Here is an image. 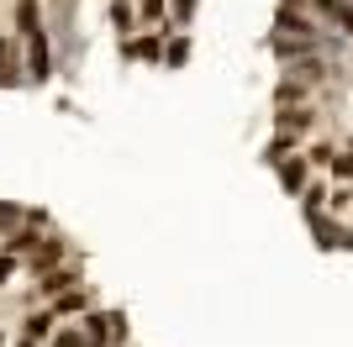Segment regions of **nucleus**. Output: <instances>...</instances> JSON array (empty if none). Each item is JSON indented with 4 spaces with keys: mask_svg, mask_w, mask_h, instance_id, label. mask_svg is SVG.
Instances as JSON below:
<instances>
[{
    "mask_svg": "<svg viewBox=\"0 0 353 347\" xmlns=\"http://www.w3.org/2000/svg\"><path fill=\"white\" fill-rule=\"evenodd\" d=\"M21 48H27V85H48V79H53V32L48 27L27 32Z\"/></svg>",
    "mask_w": 353,
    "mask_h": 347,
    "instance_id": "1",
    "label": "nucleus"
},
{
    "mask_svg": "<svg viewBox=\"0 0 353 347\" xmlns=\"http://www.w3.org/2000/svg\"><path fill=\"white\" fill-rule=\"evenodd\" d=\"M163 37H169V32H159V27L132 32V37L121 43V58H127V63H163Z\"/></svg>",
    "mask_w": 353,
    "mask_h": 347,
    "instance_id": "2",
    "label": "nucleus"
},
{
    "mask_svg": "<svg viewBox=\"0 0 353 347\" xmlns=\"http://www.w3.org/2000/svg\"><path fill=\"white\" fill-rule=\"evenodd\" d=\"M306 221H311L316 247H327V253H332V247H338V253H348V247H353V231L338 227V221H327V205H322V211H306Z\"/></svg>",
    "mask_w": 353,
    "mask_h": 347,
    "instance_id": "3",
    "label": "nucleus"
},
{
    "mask_svg": "<svg viewBox=\"0 0 353 347\" xmlns=\"http://www.w3.org/2000/svg\"><path fill=\"white\" fill-rule=\"evenodd\" d=\"M59 263H69V242H63L59 231H48L43 242L32 247V258H27V269H32V279H43L48 269H59Z\"/></svg>",
    "mask_w": 353,
    "mask_h": 347,
    "instance_id": "4",
    "label": "nucleus"
},
{
    "mask_svg": "<svg viewBox=\"0 0 353 347\" xmlns=\"http://www.w3.org/2000/svg\"><path fill=\"white\" fill-rule=\"evenodd\" d=\"M79 274H85V269H79V263H59V269H48L43 279H37V300H53V295H63V289H74L79 284Z\"/></svg>",
    "mask_w": 353,
    "mask_h": 347,
    "instance_id": "5",
    "label": "nucleus"
},
{
    "mask_svg": "<svg viewBox=\"0 0 353 347\" xmlns=\"http://www.w3.org/2000/svg\"><path fill=\"white\" fill-rule=\"evenodd\" d=\"M48 231H53V227H32V221H21L16 231H6V237H0V247H6L11 258H32V247L43 242Z\"/></svg>",
    "mask_w": 353,
    "mask_h": 347,
    "instance_id": "6",
    "label": "nucleus"
},
{
    "mask_svg": "<svg viewBox=\"0 0 353 347\" xmlns=\"http://www.w3.org/2000/svg\"><path fill=\"white\" fill-rule=\"evenodd\" d=\"M274 32H285V37H306V43H322V27H316L311 16L290 11V6H280V11H274Z\"/></svg>",
    "mask_w": 353,
    "mask_h": 347,
    "instance_id": "7",
    "label": "nucleus"
},
{
    "mask_svg": "<svg viewBox=\"0 0 353 347\" xmlns=\"http://www.w3.org/2000/svg\"><path fill=\"white\" fill-rule=\"evenodd\" d=\"M53 321H59L53 311H37V316H27V321H21V342H16V347H43L48 337H53Z\"/></svg>",
    "mask_w": 353,
    "mask_h": 347,
    "instance_id": "8",
    "label": "nucleus"
},
{
    "mask_svg": "<svg viewBox=\"0 0 353 347\" xmlns=\"http://www.w3.org/2000/svg\"><path fill=\"white\" fill-rule=\"evenodd\" d=\"M274 169H280V189H285V195H301V189H306V169H311V158H295V153H290V158H280Z\"/></svg>",
    "mask_w": 353,
    "mask_h": 347,
    "instance_id": "9",
    "label": "nucleus"
},
{
    "mask_svg": "<svg viewBox=\"0 0 353 347\" xmlns=\"http://www.w3.org/2000/svg\"><path fill=\"white\" fill-rule=\"evenodd\" d=\"M137 27L174 32V21H169V0H137Z\"/></svg>",
    "mask_w": 353,
    "mask_h": 347,
    "instance_id": "10",
    "label": "nucleus"
},
{
    "mask_svg": "<svg viewBox=\"0 0 353 347\" xmlns=\"http://www.w3.org/2000/svg\"><path fill=\"white\" fill-rule=\"evenodd\" d=\"M90 305H95V300H90L85 289L74 284V289H63V295H53V305H48V311H53V316H85Z\"/></svg>",
    "mask_w": 353,
    "mask_h": 347,
    "instance_id": "11",
    "label": "nucleus"
},
{
    "mask_svg": "<svg viewBox=\"0 0 353 347\" xmlns=\"http://www.w3.org/2000/svg\"><path fill=\"white\" fill-rule=\"evenodd\" d=\"M111 27H117V37H132L137 27V0H111Z\"/></svg>",
    "mask_w": 353,
    "mask_h": 347,
    "instance_id": "12",
    "label": "nucleus"
},
{
    "mask_svg": "<svg viewBox=\"0 0 353 347\" xmlns=\"http://www.w3.org/2000/svg\"><path fill=\"white\" fill-rule=\"evenodd\" d=\"M306 79H295V74H285V79H280V85H274V111H285V105H301V101H306Z\"/></svg>",
    "mask_w": 353,
    "mask_h": 347,
    "instance_id": "13",
    "label": "nucleus"
},
{
    "mask_svg": "<svg viewBox=\"0 0 353 347\" xmlns=\"http://www.w3.org/2000/svg\"><path fill=\"white\" fill-rule=\"evenodd\" d=\"M190 63V37L185 32H169L163 37V69H185Z\"/></svg>",
    "mask_w": 353,
    "mask_h": 347,
    "instance_id": "14",
    "label": "nucleus"
},
{
    "mask_svg": "<svg viewBox=\"0 0 353 347\" xmlns=\"http://www.w3.org/2000/svg\"><path fill=\"white\" fill-rule=\"evenodd\" d=\"M274 121H280L285 132H306V127H316V116H311L306 105H285V111L274 116Z\"/></svg>",
    "mask_w": 353,
    "mask_h": 347,
    "instance_id": "15",
    "label": "nucleus"
},
{
    "mask_svg": "<svg viewBox=\"0 0 353 347\" xmlns=\"http://www.w3.org/2000/svg\"><path fill=\"white\" fill-rule=\"evenodd\" d=\"M105 342L111 347L127 342V311H105Z\"/></svg>",
    "mask_w": 353,
    "mask_h": 347,
    "instance_id": "16",
    "label": "nucleus"
},
{
    "mask_svg": "<svg viewBox=\"0 0 353 347\" xmlns=\"http://www.w3.org/2000/svg\"><path fill=\"white\" fill-rule=\"evenodd\" d=\"M21 221H27V205H16V200H0V237H6V231H16Z\"/></svg>",
    "mask_w": 353,
    "mask_h": 347,
    "instance_id": "17",
    "label": "nucleus"
},
{
    "mask_svg": "<svg viewBox=\"0 0 353 347\" xmlns=\"http://www.w3.org/2000/svg\"><path fill=\"white\" fill-rule=\"evenodd\" d=\"M195 11H201V0H169V21H174V27H190Z\"/></svg>",
    "mask_w": 353,
    "mask_h": 347,
    "instance_id": "18",
    "label": "nucleus"
},
{
    "mask_svg": "<svg viewBox=\"0 0 353 347\" xmlns=\"http://www.w3.org/2000/svg\"><path fill=\"white\" fill-rule=\"evenodd\" d=\"M48 342L53 347H85V332H79V326H63V332H53Z\"/></svg>",
    "mask_w": 353,
    "mask_h": 347,
    "instance_id": "19",
    "label": "nucleus"
},
{
    "mask_svg": "<svg viewBox=\"0 0 353 347\" xmlns=\"http://www.w3.org/2000/svg\"><path fill=\"white\" fill-rule=\"evenodd\" d=\"M327 169L338 174V179H353V153H332V158H327Z\"/></svg>",
    "mask_w": 353,
    "mask_h": 347,
    "instance_id": "20",
    "label": "nucleus"
},
{
    "mask_svg": "<svg viewBox=\"0 0 353 347\" xmlns=\"http://www.w3.org/2000/svg\"><path fill=\"white\" fill-rule=\"evenodd\" d=\"M16 263H21V258H11V253H6V247H0V289L11 284V274H16Z\"/></svg>",
    "mask_w": 353,
    "mask_h": 347,
    "instance_id": "21",
    "label": "nucleus"
},
{
    "mask_svg": "<svg viewBox=\"0 0 353 347\" xmlns=\"http://www.w3.org/2000/svg\"><path fill=\"white\" fill-rule=\"evenodd\" d=\"M332 153H338L332 143H316V147H311V163H316V169H327V158H332Z\"/></svg>",
    "mask_w": 353,
    "mask_h": 347,
    "instance_id": "22",
    "label": "nucleus"
},
{
    "mask_svg": "<svg viewBox=\"0 0 353 347\" xmlns=\"http://www.w3.org/2000/svg\"><path fill=\"white\" fill-rule=\"evenodd\" d=\"M280 6H290V11H301V6H306V0H280Z\"/></svg>",
    "mask_w": 353,
    "mask_h": 347,
    "instance_id": "23",
    "label": "nucleus"
},
{
    "mask_svg": "<svg viewBox=\"0 0 353 347\" xmlns=\"http://www.w3.org/2000/svg\"><path fill=\"white\" fill-rule=\"evenodd\" d=\"M0 347H6V332H0Z\"/></svg>",
    "mask_w": 353,
    "mask_h": 347,
    "instance_id": "24",
    "label": "nucleus"
}]
</instances>
